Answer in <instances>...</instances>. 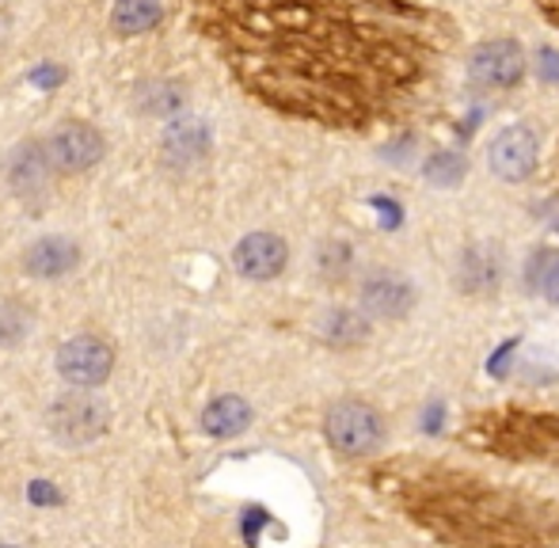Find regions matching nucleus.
<instances>
[{"mask_svg": "<svg viewBox=\"0 0 559 548\" xmlns=\"http://www.w3.org/2000/svg\"><path fill=\"white\" fill-rule=\"evenodd\" d=\"M540 76H545V81H559V53L556 50H540Z\"/></svg>", "mask_w": 559, "mask_h": 548, "instance_id": "22", "label": "nucleus"}, {"mask_svg": "<svg viewBox=\"0 0 559 548\" xmlns=\"http://www.w3.org/2000/svg\"><path fill=\"white\" fill-rule=\"evenodd\" d=\"M141 107L156 119H176L179 107H183V92L176 84H148L145 96H141Z\"/></svg>", "mask_w": 559, "mask_h": 548, "instance_id": "18", "label": "nucleus"}, {"mask_svg": "<svg viewBox=\"0 0 559 548\" xmlns=\"http://www.w3.org/2000/svg\"><path fill=\"white\" fill-rule=\"evenodd\" d=\"M502 282V255L499 248L491 245H472L468 252L461 255V267H456V286L464 289V294H491V289H499Z\"/></svg>", "mask_w": 559, "mask_h": 548, "instance_id": "13", "label": "nucleus"}, {"mask_svg": "<svg viewBox=\"0 0 559 548\" xmlns=\"http://www.w3.org/2000/svg\"><path fill=\"white\" fill-rule=\"evenodd\" d=\"M4 176H8V187H12L15 194H23V199L43 194L53 176V160H50V153H46V141H35V138L20 141V145L8 153Z\"/></svg>", "mask_w": 559, "mask_h": 548, "instance_id": "7", "label": "nucleus"}, {"mask_svg": "<svg viewBox=\"0 0 559 548\" xmlns=\"http://www.w3.org/2000/svg\"><path fill=\"white\" fill-rule=\"evenodd\" d=\"M46 153L53 160V171H66V176H76V171H88L92 164L104 160L107 141L92 122L69 119L46 138Z\"/></svg>", "mask_w": 559, "mask_h": 548, "instance_id": "4", "label": "nucleus"}, {"mask_svg": "<svg viewBox=\"0 0 559 548\" xmlns=\"http://www.w3.org/2000/svg\"><path fill=\"white\" fill-rule=\"evenodd\" d=\"M537 8L548 15V23H556L559 27V0H537Z\"/></svg>", "mask_w": 559, "mask_h": 548, "instance_id": "24", "label": "nucleus"}, {"mask_svg": "<svg viewBox=\"0 0 559 548\" xmlns=\"http://www.w3.org/2000/svg\"><path fill=\"white\" fill-rule=\"evenodd\" d=\"M468 76L472 84L491 92H507L514 88L525 76V53L518 43L510 38H491V43H479L468 58Z\"/></svg>", "mask_w": 559, "mask_h": 548, "instance_id": "5", "label": "nucleus"}, {"mask_svg": "<svg viewBox=\"0 0 559 548\" xmlns=\"http://www.w3.org/2000/svg\"><path fill=\"white\" fill-rule=\"evenodd\" d=\"M540 289H545L548 301L559 305V255H556V260H548L545 274H540Z\"/></svg>", "mask_w": 559, "mask_h": 548, "instance_id": "21", "label": "nucleus"}, {"mask_svg": "<svg viewBox=\"0 0 559 548\" xmlns=\"http://www.w3.org/2000/svg\"><path fill=\"white\" fill-rule=\"evenodd\" d=\"M251 422V408L243 396H217L214 404H206V412H202V430L214 438H233L240 434V430H248Z\"/></svg>", "mask_w": 559, "mask_h": 548, "instance_id": "14", "label": "nucleus"}, {"mask_svg": "<svg viewBox=\"0 0 559 548\" xmlns=\"http://www.w3.org/2000/svg\"><path fill=\"white\" fill-rule=\"evenodd\" d=\"M31 332V317L23 305L15 301H0V343H20Z\"/></svg>", "mask_w": 559, "mask_h": 548, "instance_id": "20", "label": "nucleus"}, {"mask_svg": "<svg viewBox=\"0 0 559 548\" xmlns=\"http://www.w3.org/2000/svg\"><path fill=\"white\" fill-rule=\"evenodd\" d=\"M464 168H468V160H464L461 153H453V148H442V153H435L427 160V179L438 187H453L464 179Z\"/></svg>", "mask_w": 559, "mask_h": 548, "instance_id": "19", "label": "nucleus"}, {"mask_svg": "<svg viewBox=\"0 0 559 548\" xmlns=\"http://www.w3.org/2000/svg\"><path fill=\"white\" fill-rule=\"evenodd\" d=\"M115 370V350L96 335H76L58 350V373L73 389H96L111 378Z\"/></svg>", "mask_w": 559, "mask_h": 548, "instance_id": "6", "label": "nucleus"}, {"mask_svg": "<svg viewBox=\"0 0 559 548\" xmlns=\"http://www.w3.org/2000/svg\"><path fill=\"white\" fill-rule=\"evenodd\" d=\"M0 548H15V545H0Z\"/></svg>", "mask_w": 559, "mask_h": 548, "instance_id": "25", "label": "nucleus"}, {"mask_svg": "<svg viewBox=\"0 0 559 548\" xmlns=\"http://www.w3.org/2000/svg\"><path fill=\"white\" fill-rule=\"evenodd\" d=\"M324 339L332 343V347H358V343H366L369 335V320L361 317V312L354 309H335L324 317Z\"/></svg>", "mask_w": 559, "mask_h": 548, "instance_id": "16", "label": "nucleus"}, {"mask_svg": "<svg viewBox=\"0 0 559 548\" xmlns=\"http://www.w3.org/2000/svg\"><path fill=\"white\" fill-rule=\"evenodd\" d=\"M191 20L251 99L332 130L415 104L453 43V23L415 0H191Z\"/></svg>", "mask_w": 559, "mask_h": 548, "instance_id": "1", "label": "nucleus"}, {"mask_svg": "<svg viewBox=\"0 0 559 548\" xmlns=\"http://www.w3.org/2000/svg\"><path fill=\"white\" fill-rule=\"evenodd\" d=\"M164 20L160 0H115L111 8V27L118 35H145Z\"/></svg>", "mask_w": 559, "mask_h": 548, "instance_id": "15", "label": "nucleus"}, {"mask_svg": "<svg viewBox=\"0 0 559 548\" xmlns=\"http://www.w3.org/2000/svg\"><path fill=\"white\" fill-rule=\"evenodd\" d=\"M164 160L176 164V168H187V164H199L202 156L210 153V127L202 119H168L164 127Z\"/></svg>", "mask_w": 559, "mask_h": 548, "instance_id": "12", "label": "nucleus"}, {"mask_svg": "<svg viewBox=\"0 0 559 548\" xmlns=\"http://www.w3.org/2000/svg\"><path fill=\"white\" fill-rule=\"evenodd\" d=\"M537 168V134L525 127H510L491 145V171L507 183H522Z\"/></svg>", "mask_w": 559, "mask_h": 548, "instance_id": "10", "label": "nucleus"}, {"mask_svg": "<svg viewBox=\"0 0 559 548\" xmlns=\"http://www.w3.org/2000/svg\"><path fill=\"white\" fill-rule=\"evenodd\" d=\"M328 442L343 457H369L384 442V419L377 408L361 401H338L324 419Z\"/></svg>", "mask_w": 559, "mask_h": 548, "instance_id": "2", "label": "nucleus"}, {"mask_svg": "<svg viewBox=\"0 0 559 548\" xmlns=\"http://www.w3.org/2000/svg\"><path fill=\"white\" fill-rule=\"evenodd\" d=\"M317 263H320V274H324L328 282H338V278H346L354 267V252H350V245L346 240H324L320 245V252H317Z\"/></svg>", "mask_w": 559, "mask_h": 548, "instance_id": "17", "label": "nucleus"}, {"mask_svg": "<svg viewBox=\"0 0 559 548\" xmlns=\"http://www.w3.org/2000/svg\"><path fill=\"white\" fill-rule=\"evenodd\" d=\"M233 263H236V271H240L243 278L271 282V278H278V274L286 271L289 248H286V240L274 237V233H248V237L236 245Z\"/></svg>", "mask_w": 559, "mask_h": 548, "instance_id": "8", "label": "nucleus"}, {"mask_svg": "<svg viewBox=\"0 0 559 548\" xmlns=\"http://www.w3.org/2000/svg\"><path fill=\"white\" fill-rule=\"evenodd\" d=\"M107 404L99 396H92L88 389H73V393H61L58 401L46 412V422H50V434L61 438L69 445H84L92 438H99L107 430Z\"/></svg>", "mask_w": 559, "mask_h": 548, "instance_id": "3", "label": "nucleus"}, {"mask_svg": "<svg viewBox=\"0 0 559 548\" xmlns=\"http://www.w3.org/2000/svg\"><path fill=\"white\" fill-rule=\"evenodd\" d=\"M81 263V248L69 237H38L35 245L23 252V271L31 278H66Z\"/></svg>", "mask_w": 559, "mask_h": 548, "instance_id": "11", "label": "nucleus"}, {"mask_svg": "<svg viewBox=\"0 0 559 548\" xmlns=\"http://www.w3.org/2000/svg\"><path fill=\"white\" fill-rule=\"evenodd\" d=\"M415 305V286L396 271H377L361 282V309L369 317H381V320H400L407 317Z\"/></svg>", "mask_w": 559, "mask_h": 548, "instance_id": "9", "label": "nucleus"}, {"mask_svg": "<svg viewBox=\"0 0 559 548\" xmlns=\"http://www.w3.org/2000/svg\"><path fill=\"white\" fill-rule=\"evenodd\" d=\"M31 499H35V503H53L58 491H53L50 484H31Z\"/></svg>", "mask_w": 559, "mask_h": 548, "instance_id": "23", "label": "nucleus"}]
</instances>
